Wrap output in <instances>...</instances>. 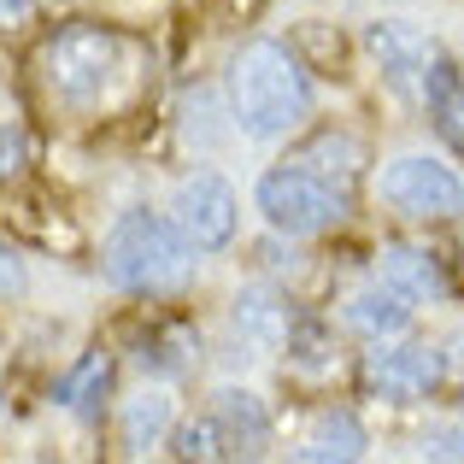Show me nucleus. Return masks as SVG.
I'll list each match as a JSON object with an SVG mask.
<instances>
[{"mask_svg":"<svg viewBox=\"0 0 464 464\" xmlns=\"http://www.w3.org/2000/svg\"><path fill=\"white\" fill-rule=\"evenodd\" d=\"M229 112L253 141H276L312 118V77L295 47L253 35L229 59Z\"/></svg>","mask_w":464,"mask_h":464,"instance_id":"obj_1","label":"nucleus"},{"mask_svg":"<svg viewBox=\"0 0 464 464\" xmlns=\"http://www.w3.org/2000/svg\"><path fill=\"white\" fill-rule=\"evenodd\" d=\"M101 265L124 295H182L194 283V241L159 212H124L101 247Z\"/></svg>","mask_w":464,"mask_h":464,"instance_id":"obj_2","label":"nucleus"},{"mask_svg":"<svg viewBox=\"0 0 464 464\" xmlns=\"http://www.w3.org/2000/svg\"><path fill=\"white\" fill-rule=\"evenodd\" d=\"M124 53H130V47H124V35H118V30L77 18V24H65V30L42 47V65H47V82H53L59 101L101 106L106 89L124 77Z\"/></svg>","mask_w":464,"mask_h":464,"instance_id":"obj_3","label":"nucleus"},{"mask_svg":"<svg viewBox=\"0 0 464 464\" xmlns=\"http://www.w3.org/2000/svg\"><path fill=\"white\" fill-rule=\"evenodd\" d=\"M259 212L276 236H324L347 218V194L300 165H276L259 177Z\"/></svg>","mask_w":464,"mask_h":464,"instance_id":"obj_4","label":"nucleus"},{"mask_svg":"<svg viewBox=\"0 0 464 464\" xmlns=\"http://www.w3.org/2000/svg\"><path fill=\"white\" fill-rule=\"evenodd\" d=\"M382 200L394 206L400 218H418V224H441V218H459L464 212V182L441 159H423V153H406L382 170Z\"/></svg>","mask_w":464,"mask_h":464,"instance_id":"obj_5","label":"nucleus"},{"mask_svg":"<svg viewBox=\"0 0 464 464\" xmlns=\"http://www.w3.org/2000/svg\"><path fill=\"white\" fill-rule=\"evenodd\" d=\"M447 382V353L441 347H423V341H376V353H364V388L376 400H394V406H418L430 400L435 388Z\"/></svg>","mask_w":464,"mask_h":464,"instance_id":"obj_6","label":"nucleus"},{"mask_svg":"<svg viewBox=\"0 0 464 464\" xmlns=\"http://www.w3.org/2000/svg\"><path fill=\"white\" fill-rule=\"evenodd\" d=\"M177 229L194 241V253H218L236 241V188L218 170H194L177 188Z\"/></svg>","mask_w":464,"mask_h":464,"instance_id":"obj_7","label":"nucleus"},{"mask_svg":"<svg viewBox=\"0 0 464 464\" xmlns=\"http://www.w3.org/2000/svg\"><path fill=\"white\" fill-rule=\"evenodd\" d=\"M364 47H371V59L388 71V82H394L400 94L423 101L430 65L441 59V47H435L430 35H423V30H411V24H400V18H376L371 30H364Z\"/></svg>","mask_w":464,"mask_h":464,"instance_id":"obj_8","label":"nucleus"},{"mask_svg":"<svg viewBox=\"0 0 464 464\" xmlns=\"http://www.w3.org/2000/svg\"><path fill=\"white\" fill-rule=\"evenodd\" d=\"M288 329H295V312H288V300L276 288H241L236 295V335L247 347L276 353L288 341Z\"/></svg>","mask_w":464,"mask_h":464,"instance_id":"obj_9","label":"nucleus"},{"mask_svg":"<svg viewBox=\"0 0 464 464\" xmlns=\"http://www.w3.org/2000/svg\"><path fill=\"white\" fill-rule=\"evenodd\" d=\"M347 329L364 341H394L411 329V295H400V288L376 283V288H359V295L347 300Z\"/></svg>","mask_w":464,"mask_h":464,"instance_id":"obj_10","label":"nucleus"},{"mask_svg":"<svg viewBox=\"0 0 464 464\" xmlns=\"http://www.w3.org/2000/svg\"><path fill=\"white\" fill-rule=\"evenodd\" d=\"M382 283H388V288H400V295H411V300H435V295H447V271H441V259H435L430 247H411V241H388V247H382Z\"/></svg>","mask_w":464,"mask_h":464,"instance_id":"obj_11","label":"nucleus"},{"mask_svg":"<svg viewBox=\"0 0 464 464\" xmlns=\"http://www.w3.org/2000/svg\"><path fill=\"white\" fill-rule=\"evenodd\" d=\"M364 423L353 418L347 406H329V411H317L312 418V430H306V447H300V459L306 464H353V459H364Z\"/></svg>","mask_w":464,"mask_h":464,"instance_id":"obj_12","label":"nucleus"},{"mask_svg":"<svg viewBox=\"0 0 464 464\" xmlns=\"http://www.w3.org/2000/svg\"><path fill=\"white\" fill-rule=\"evenodd\" d=\"M295 165L312 170V177H324V182H335V188L347 194L353 182H359V170H364V148L353 136H341V130H317L306 148L295 153Z\"/></svg>","mask_w":464,"mask_h":464,"instance_id":"obj_13","label":"nucleus"},{"mask_svg":"<svg viewBox=\"0 0 464 464\" xmlns=\"http://www.w3.org/2000/svg\"><path fill=\"white\" fill-rule=\"evenodd\" d=\"M212 418L224 423L236 459L241 453H259V447L271 441V418H265L259 394H247V388H218V394H212Z\"/></svg>","mask_w":464,"mask_h":464,"instance_id":"obj_14","label":"nucleus"},{"mask_svg":"<svg viewBox=\"0 0 464 464\" xmlns=\"http://www.w3.org/2000/svg\"><path fill=\"white\" fill-rule=\"evenodd\" d=\"M118 435H124L130 453H148L170 435V394L165 388H141L136 400H124V418H118Z\"/></svg>","mask_w":464,"mask_h":464,"instance_id":"obj_15","label":"nucleus"},{"mask_svg":"<svg viewBox=\"0 0 464 464\" xmlns=\"http://www.w3.org/2000/svg\"><path fill=\"white\" fill-rule=\"evenodd\" d=\"M194 353H200V335H194L188 324H153L148 335H141V371L153 376H182L194 364Z\"/></svg>","mask_w":464,"mask_h":464,"instance_id":"obj_16","label":"nucleus"},{"mask_svg":"<svg viewBox=\"0 0 464 464\" xmlns=\"http://www.w3.org/2000/svg\"><path fill=\"white\" fill-rule=\"evenodd\" d=\"M106 388H112V359H106V353H89V359L59 382V406L77 411V418H101Z\"/></svg>","mask_w":464,"mask_h":464,"instance_id":"obj_17","label":"nucleus"},{"mask_svg":"<svg viewBox=\"0 0 464 464\" xmlns=\"http://www.w3.org/2000/svg\"><path fill=\"white\" fill-rule=\"evenodd\" d=\"M177 459H236V447H229L224 423L218 418H194L177 430V447H170Z\"/></svg>","mask_w":464,"mask_h":464,"instance_id":"obj_18","label":"nucleus"},{"mask_svg":"<svg viewBox=\"0 0 464 464\" xmlns=\"http://www.w3.org/2000/svg\"><path fill=\"white\" fill-rule=\"evenodd\" d=\"M430 118H435V130L447 136V148L464 153V82H459L453 94H441V101L430 106Z\"/></svg>","mask_w":464,"mask_h":464,"instance_id":"obj_19","label":"nucleus"},{"mask_svg":"<svg viewBox=\"0 0 464 464\" xmlns=\"http://www.w3.org/2000/svg\"><path fill=\"white\" fill-rule=\"evenodd\" d=\"M300 47H306L317 65H335L341 71V35H329L324 24H300Z\"/></svg>","mask_w":464,"mask_h":464,"instance_id":"obj_20","label":"nucleus"},{"mask_svg":"<svg viewBox=\"0 0 464 464\" xmlns=\"http://www.w3.org/2000/svg\"><path fill=\"white\" fill-rule=\"evenodd\" d=\"M423 453H430V459H464V423L430 430V435H423Z\"/></svg>","mask_w":464,"mask_h":464,"instance_id":"obj_21","label":"nucleus"},{"mask_svg":"<svg viewBox=\"0 0 464 464\" xmlns=\"http://www.w3.org/2000/svg\"><path fill=\"white\" fill-rule=\"evenodd\" d=\"M24 170V136L12 124H0V182H12Z\"/></svg>","mask_w":464,"mask_h":464,"instance_id":"obj_22","label":"nucleus"},{"mask_svg":"<svg viewBox=\"0 0 464 464\" xmlns=\"http://www.w3.org/2000/svg\"><path fill=\"white\" fill-rule=\"evenodd\" d=\"M30 6L35 0H0V30H18V24L30 18Z\"/></svg>","mask_w":464,"mask_h":464,"instance_id":"obj_23","label":"nucleus"},{"mask_svg":"<svg viewBox=\"0 0 464 464\" xmlns=\"http://www.w3.org/2000/svg\"><path fill=\"white\" fill-rule=\"evenodd\" d=\"M18 288H24V271L6 259V253H0V295H18Z\"/></svg>","mask_w":464,"mask_h":464,"instance_id":"obj_24","label":"nucleus"}]
</instances>
